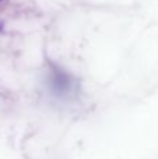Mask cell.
Returning <instances> with one entry per match:
<instances>
[{
    "label": "cell",
    "instance_id": "obj_1",
    "mask_svg": "<svg viewBox=\"0 0 158 159\" xmlns=\"http://www.w3.org/2000/svg\"><path fill=\"white\" fill-rule=\"evenodd\" d=\"M2 30H3V22L0 21V31H2Z\"/></svg>",
    "mask_w": 158,
    "mask_h": 159
}]
</instances>
